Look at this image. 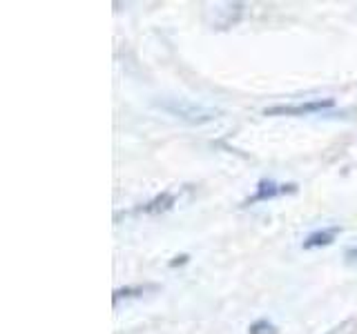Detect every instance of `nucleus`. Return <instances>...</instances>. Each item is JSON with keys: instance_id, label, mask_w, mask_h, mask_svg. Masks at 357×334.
Segmentation results:
<instances>
[{"instance_id": "7", "label": "nucleus", "mask_w": 357, "mask_h": 334, "mask_svg": "<svg viewBox=\"0 0 357 334\" xmlns=\"http://www.w3.org/2000/svg\"><path fill=\"white\" fill-rule=\"evenodd\" d=\"M346 256H349V259H351V261H355V259H357V250H351V252H349V254H346Z\"/></svg>"}, {"instance_id": "5", "label": "nucleus", "mask_w": 357, "mask_h": 334, "mask_svg": "<svg viewBox=\"0 0 357 334\" xmlns=\"http://www.w3.org/2000/svg\"><path fill=\"white\" fill-rule=\"evenodd\" d=\"M172 203H174V198L172 196H167V194H163V196H159L156 200H152V203L145 207V212H161V209H167V207H172Z\"/></svg>"}, {"instance_id": "2", "label": "nucleus", "mask_w": 357, "mask_h": 334, "mask_svg": "<svg viewBox=\"0 0 357 334\" xmlns=\"http://www.w3.org/2000/svg\"><path fill=\"white\" fill-rule=\"evenodd\" d=\"M335 105L333 98L326 100H312V103H301V105H293V107H273V109H266V114H312V111H321V109H328Z\"/></svg>"}, {"instance_id": "3", "label": "nucleus", "mask_w": 357, "mask_h": 334, "mask_svg": "<svg viewBox=\"0 0 357 334\" xmlns=\"http://www.w3.org/2000/svg\"><path fill=\"white\" fill-rule=\"evenodd\" d=\"M284 192H295V185H277L273 181H261L259 187H257V194L250 198V203H257V200H268L275 198Z\"/></svg>"}, {"instance_id": "6", "label": "nucleus", "mask_w": 357, "mask_h": 334, "mask_svg": "<svg viewBox=\"0 0 357 334\" xmlns=\"http://www.w3.org/2000/svg\"><path fill=\"white\" fill-rule=\"evenodd\" d=\"M250 334H277V328L268 321H259L250 328Z\"/></svg>"}, {"instance_id": "1", "label": "nucleus", "mask_w": 357, "mask_h": 334, "mask_svg": "<svg viewBox=\"0 0 357 334\" xmlns=\"http://www.w3.org/2000/svg\"><path fill=\"white\" fill-rule=\"evenodd\" d=\"M159 107L165 109L167 114H172L174 118L188 120V122H192V125H201V122H208V120L219 116L217 109H210V107H204V105H195V103H190V100H181V98L161 100Z\"/></svg>"}, {"instance_id": "4", "label": "nucleus", "mask_w": 357, "mask_h": 334, "mask_svg": "<svg viewBox=\"0 0 357 334\" xmlns=\"http://www.w3.org/2000/svg\"><path fill=\"white\" fill-rule=\"evenodd\" d=\"M337 232H340V228H331V230L310 234V237L304 241V248L310 250V248H321V245H331L333 239H335V234H337Z\"/></svg>"}]
</instances>
